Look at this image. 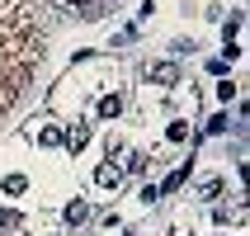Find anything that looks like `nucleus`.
I'll return each mask as SVG.
<instances>
[{
  "mask_svg": "<svg viewBox=\"0 0 250 236\" xmlns=\"http://www.w3.org/2000/svg\"><path fill=\"white\" fill-rule=\"evenodd\" d=\"M151 81L156 85H175V81H180V66H175V62H156V66H151Z\"/></svg>",
  "mask_w": 250,
  "mask_h": 236,
  "instance_id": "obj_1",
  "label": "nucleus"
},
{
  "mask_svg": "<svg viewBox=\"0 0 250 236\" xmlns=\"http://www.w3.org/2000/svg\"><path fill=\"white\" fill-rule=\"evenodd\" d=\"M95 184H104V189H118V184H123V170H118V166H99V170H95Z\"/></svg>",
  "mask_w": 250,
  "mask_h": 236,
  "instance_id": "obj_2",
  "label": "nucleus"
},
{
  "mask_svg": "<svg viewBox=\"0 0 250 236\" xmlns=\"http://www.w3.org/2000/svg\"><path fill=\"white\" fill-rule=\"evenodd\" d=\"M62 142H66L71 151H81L85 142H90V128H85V123H76V128H71V132H66V137H62Z\"/></svg>",
  "mask_w": 250,
  "mask_h": 236,
  "instance_id": "obj_3",
  "label": "nucleus"
},
{
  "mask_svg": "<svg viewBox=\"0 0 250 236\" xmlns=\"http://www.w3.org/2000/svg\"><path fill=\"white\" fill-rule=\"evenodd\" d=\"M184 180H189V170L180 166V170H170V175H166V184H156V189H161V194H175V189H180Z\"/></svg>",
  "mask_w": 250,
  "mask_h": 236,
  "instance_id": "obj_4",
  "label": "nucleus"
},
{
  "mask_svg": "<svg viewBox=\"0 0 250 236\" xmlns=\"http://www.w3.org/2000/svg\"><path fill=\"white\" fill-rule=\"evenodd\" d=\"M118 109H123V99H118V95H104V99H99V118H118Z\"/></svg>",
  "mask_w": 250,
  "mask_h": 236,
  "instance_id": "obj_5",
  "label": "nucleus"
},
{
  "mask_svg": "<svg viewBox=\"0 0 250 236\" xmlns=\"http://www.w3.org/2000/svg\"><path fill=\"white\" fill-rule=\"evenodd\" d=\"M85 217H90V208H85L81 198H76V203H66V222H71V227H81Z\"/></svg>",
  "mask_w": 250,
  "mask_h": 236,
  "instance_id": "obj_6",
  "label": "nucleus"
},
{
  "mask_svg": "<svg viewBox=\"0 0 250 236\" xmlns=\"http://www.w3.org/2000/svg\"><path fill=\"white\" fill-rule=\"evenodd\" d=\"M62 137H66L62 128H42V132H38V147H62Z\"/></svg>",
  "mask_w": 250,
  "mask_h": 236,
  "instance_id": "obj_7",
  "label": "nucleus"
},
{
  "mask_svg": "<svg viewBox=\"0 0 250 236\" xmlns=\"http://www.w3.org/2000/svg\"><path fill=\"white\" fill-rule=\"evenodd\" d=\"M24 189H28L24 175H5V194H24Z\"/></svg>",
  "mask_w": 250,
  "mask_h": 236,
  "instance_id": "obj_8",
  "label": "nucleus"
},
{
  "mask_svg": "<svg viewBox=\"0 0 250 236\" xmlns=\"http://www.w3.org/2000/svg\"><path fill=\"white\" fill-rule=\"evenodd\" d=\"M123 170H132V175H142V170H146V156H142V151H132V156L123 161Z\"/></svg>",
  "mask_w": 250,
  "mask_h": 236,
  "instance_id": "obj_9",
  "label": "nucleus"
},
{
  "mask_svg": "<svg viewBox=\"0 0 250 236\" xmlns=\"http://www.w3.org/2000/svg\"><path fill=\"white\" fill-rule=\"evenodd\" d=\"M208 132L217 137V132H227V113H217V118H208Z\"/></svg>",
  "mask_w": 250,
  "mask_h": 236,
  "instance_id": "obj_10",
  "label": "nucleus"
},
{
  "mask_svg": "<svg viewBox=\"0 0 250 236\" xmlns=\"http://www.w3.org/2000/svg\"><path fill=\"white\" fill-rule=\"evenodd\" d=\"M166 137H170V142H184V137H189V128H184V123H170Z\"/></svg>",
  "mask_w": 250,
  "mask_h": 236,
  "instance_id": "obj_11",
  "label": "nucleus"
},
{
  "mask_svg": "<svg viewBox=\"0 0 250 236\" xmlns=\"http://www.w3.org/2000/svg\"><path fill=\"white\" fill-rule=\"evenodd\" d=\"M66 5H90V0H66Z\"/></svg>",
  "mask_w": 250,
  "mask_h": 236,
  "instance_id": "obj_12",
  "label": "nucleus"
}]
</instances>
